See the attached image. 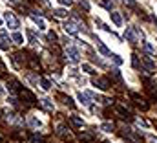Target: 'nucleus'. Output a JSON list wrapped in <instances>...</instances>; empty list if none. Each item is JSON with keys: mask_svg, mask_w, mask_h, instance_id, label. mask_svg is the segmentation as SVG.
Wrapping results in <instances>:
<instances>
[{"mask_svg": "<svg viewBox=\"0 0 157 143\" xmlns=\"http://www.w3.org/2000/svg\"><path fill=\"white\" fill-rule=\"evenodd\" d=\"M82 70H84V72H88V74H95V72L92 70V66H89V64H82Z\"/></svg>", "mask_w": 157, "mask_h": 143, "instance_id": "28", "label": "nucleus"}, {"mask_svg": "<svg viewBox=\"0 0 157 143\" xmlns=\"http://www.w3.org/2000/svg\"><path fill=\"white\" fill-rule=\"evenodd\" d=\"M64 30H66V33H70V35H77L79 26H77V24H73V22H66L64 24Z\"/></svg>", "mask_w": 157, "mask_h": 143, "instance_id": "6", "label": "nucleus"}, {"mask_svg": "<svg viewBox=\"0 0 157 143\" xmlns=\"http://www.w3.org/2000/svg\"><path fill=\"white\" fill-rule=\"evenodd\" d=\"M102 6H104L106 9H110V11H111V8H113V4H111L110 0H102Z\"/></svg>", "mask_w": 157, "mask_h": 143, "instance_id": "27", "label": "nucleus"}, {"mask_svg": "<svg viewBox=\"0 0 157 143\" xmlns=\"http://www.w3.org/2000/svg\"><path fill=\"white\" fill-rule=\"evenodd\" d=\"M29 125H31L33 129H38V127H40L42 123L38 121V119H37V117H31V119H29Z\"/></svg>", "mask_w": 157, "mask_h": 143, "instance_id": "26", "label": "nucleus"}, {"mask_svg": "<svg viewBox=\"0 0 157 143\" xmlns=\"http://www.w3.org/2000/svg\"><path fill=\"white\" fill-rule=\"evenodd\" d=\"M148 141H150V143H157V139H155L153 136H148Z\"/></svg>", "mask_w": 157, "mask_h": 143, "instance_id": "34", "label": "nucleus"}, {"mask_svg": "<svg viewBox=\"0 0 157 143\" xmlns=\"http://www.w3.org/2000/svg\"><path fill=\"white\" fill-rule=\"evenodd\" d=\"M57 134H59V136H62L64 139H71V138H73V136H71V132H70V129H66V127H62V125L59 127Z\"/></svg>", "mask_w": 157, "mask_h": 143, "instance_id": "7", "label": "nucleus"}, {"mask_svg": "<svg viewBox=\"0 0 157 143\" xmlns=\"http://www.w3.org/2000/svg\"><path fill=\"white\" fill-rule=\"evenodd\" d=\"M111 59L115 61V64H122V59H121L119 55H111Z\"/></svg>", "mask_w": 157, "mask_h": 143, "instance_id": "29", "label": "nucleus"}, {"mask_svg": "<svg viewBox=\"0 0 157 143\" xmlns=\"http://www.w3.org/2000/svg\"><path fill=\"white\" fill-rule=\"evenodd\" d=\"M79 139H80V141H92V139H93V134H89V132H80Z\"/></svg>", "mask_w": 157, "mask_h": 143, "instance_id": "16", "label": "nucleus"}, {"mask_svg": "<svg viewBox=\"0 0 157 143\" xmlns=\"http://www.w3.org/2000/svg\"><path fill=\"white\" fill-rule=\"evenodd\" d=\"M117 112L121 114V117H124V119H131V116H130V112L124 108V106H117Z\"/></svg>", "mask_w": 157, "mask_h": 143, "instance_id": "14", "label": "nucleus"}, {"mask_svg": "<svg viewBox=\"0 0 157 143\" xmlns=\"http://www.w3.org/2000/svg\"><path fill=\"white\" fill-rule=\"evenodd\" d=\"M0 143H2V138H0Z\"/></svg>", "mask_w": 157, "mask_h": 143, "instance_id": "36", "label": "nucleus"}, {"mask_svg": "<svg viewBox=\"0 0 157 143\" xmlns=\"http://www.w3.org/2000/svg\"><path fill=\"white\" fill-rule=\"evenodd\" d=\"M26 33H28V37H29V42H31V44H37V42H38V39H37V35H35V31H33V30H28Z\"/></svg>", "mask_w": 157, "mask_h": 143, "instance_id": "18", "label": "nucleus"}, {"mask_svg": "<svg viewBox=\"0 0 157 143\" xmlns=\"http://www.w3.org/2000/svg\"><path fill=\"white\" fill-rule=\"evenodd\" d=\"M4 18H6V22H8V26H9V28H13V30H17V28H20V22L17 20V17H15L13 13H9V11H6V13H4Z\"/></svg>", "mask_w": 157, "mask_h": 143, "instance_id": "2", "label": "nucleus"}, {"mask_svg": "<svg viewBox=\"0 0 157 143\" xmlns=\"http://www.w3.org/2000/svg\"><path fill=\"white\" fill-rule=\"evenodd\" d=\"M110 17H111V20H113L115 26H122V18H121V15H119L117 11H111V13H110Z\"/></svg>", "mask_w": 157, "mask_h": 143, "instance_id": "9", "label": "nucleus"}, {"mask_svg": "<svg viewBox=\"0 0 157 143\" xmlns=\"http://www.w3.org/2000/svg\"><path fill=\"white\" fill-rule=\"evenodd\" d=\"M59 2H60L62 6H71V4H73V0H59Z\"/></svg>", "mask_w": 157, "mask_h": 143, "instance_id": "31", "label": "nucleus"}, {"mask_svg": "<svg viewBox=\"0 0 157 143\" xmlns=\"http://www.w3.org/2000/svg\"><path fill=\"white\" fill-rule=\"evenodd\" d=\"M133 68H139V59L133 55Z\"/></svg>", "mask_w": 157, "mask_h": 143, "instance_id": "32", "label": "nucleus"}, {"mask_svg": "<svg viewBox=\"0 0 157 143\" xmlns=\"http://www.w3.org/2000/svg\"><path fill=\"white\" fill-rule=\"evenodd\" d=\"M0 24H2V18H0Z\"/></svg>", "mask_w": 157, "mask_h": 143, "instance_id": "35", "label": "nucleus"}, {"mask_svg": "<svg viewBox=\"0 0 157 143\" xmlns=\"http://www.w3.org/2000/svg\"><path fill=\"white\" fill-rule=\"evenodd\" d=\"M124 39H126L128 42H131V44H135V42H137L135 28H126V31H124Z\"/></svg>", "mask_w": 157, "mask_h": 143, "instance_id": "4", "label": "nucleus"}, {"mask_svg": "<svg viewBox=\"0 0 157 143\" xmlns=\"http://www.w3.org/2000/svg\"><path fill=\"white\" fill-rule=\"evenodd\" d=\"M29 143H42V139H40L38 136H33V138L29 139Z\"/></svg>", "mask_w": 157, "mask_h": 143, "instance_id": "30", "label": "nucleus"}, {"mask_svg": "<svg viewBox=\"0 0 157 143\" xmlns=\"http://www.w3.org/2000/svg\"><path fill=\"white\" fill-rule=\"evenodd\" d=\"M93 84H95L97 88H101V90H108V88L111 86L106 77H97V79H93Z\"/></svg>", "mask_w": 157, "mask_h": 143, "instance_id": "5", "label": "nucleus"}, {"mask_svg": "<svg viewBox=\"0 0 157 143\" xmlns=\"http://www.w3.org/2000/svg\"><path fill=\"white\" fill-rule=\"evenodd\" d=\"M31 17H33V20L38 24V30H46V22H44L40 17H37V15H31Z\"/></svg>", "mask_w": 157, "mask_h": 143, "instance_id": "15", "label": "nucleus"}, {"mask_svg": "<svg viewBox=\"0 0 157 143\" xmlns=\"http://www.w3.org/2000/svg\"><path fill=\"white\" fill-rule=\"evenodd\" d=\"M70 123H71L73 127H82V119H80L79 116H70Z\"/></svg>", "mask_w": 157, "mask_h": 143, "instance_id": "12", "label": "nucleus"}, {"mask_svg": "<svg viewBox=\"0 0 157 143\" xmlns=\"http://www.w3.org/2000/svg\"><path fill=\"white\" fill-rule=\"evenodd\" d=\"M66 55L70 57V61H71V62H79V59H80V53H79V50H77V48H73L71 44H70L68 48H66Z\"/></svg>", "mask_w": 157, "mask_h": 143, "instance_id": "3", "label": "nucleus"}, {"mask_svg": "<svg viewBox=\"0 0 157 143\" xmlns=\"http://www.w3.org/2000/svg\"><path fill=\"white\" fill-rule=\"evenodd\" d=\"M77 97H79V101H80L82 105H86V106L89 105V101H88V95H86V94H82V92H79V94H77Z\"/></svg>", "mask_w": 157, "mask_h": 143, "instance_id": "17", "label": "nucleus"}, {"mask_svg": "<svg viewBox=\"0 0 157 143\" xmlns=\"http://www.w3.org/2000/svg\"><path fill=\"white\" fill-rule=\"evenodd\" d=\"M143 48H144V52H148L150 55H153V57H157V52H155V48L150 44V42H143Z\"/></svg>", "mask_w": 157, "mask_h": 143, "instance_id": "10", "label": "nucleus"}, {"mask_svg": "<svg viewBox=\"0 0 157 143\" xmlns=\"http://www.w3.org/2000/svg\"><path fill=\"white\" fill-rule=\"evenodd\" d=\"M101 129H102L104 132H111V130H113V123H102Z\"/></svg>", "mask_w": 157, "mask_h": 143, "instance_id": "23", "label": "nucleus"}, {"mask_svg": "<svg viewBox=\"0 0 157 143\" xmlns=\"http://www.w3.org/2000/svg\"><path fill=\"white\" fill-rule=\"evenodd\" d=\"M40 105H42V108H44V110L53 112V103H51V99H42V101H40Z\"/></svg>", "mask_w": 157, "mask_h": 143, "instance_id": "11", "label": "nucleus"}, {"mask_svg": "<svg viewBox=\"0 0 157 143\" xmlns=\"http://www.w3.org/2000/svg\"><path fill=\"white\" fill-rule=\"evenodd\" d=\"M97 48H99V52H101V53H104V55H108V57L111 55V53H110V50H108V48H106V46H104L99 39H97Z\"/></svg>", "mask_w": 157, "mask_h": 143, "instance_id": "13", "label": "nucleus"}, {"mask_svg": "<svg viewBox=\"0 0 157 143\" xmlns=\"http://www.w3.org/2000/svg\"><path fill=\"white\" fill-rule=\"evenodd\" d=\"M111 77H113L115 81H119V83L122 81V77H121V72H119V70H111Z\"/></svg>", "mask_w": 157, "mask_h": 143, "instance_id": "24", "label": "nucleus"}, {"mask_svg": "<svg viewBox=\"0 0 157 143\" xmlns=\"http://www.w3.org/2000/svg\"><path fill=\"white\" fill-rule=\"evenodd\" d=\"M143 61H144V64H146L148 70H155V62H153L150 57H143Z\"/></svg>", "mask_w": 157, "mask_h": 143, "instance_id": "19", "label": "nucleus"}, {"mask_svg": "<svg viewBox=\"0 0 157 143\" xmlns=\"http://www.w3.org/2000/svg\"><path fill=\"white\" fill-rule=\"evenodd\" d=\"M18 94H20V97H22V99H26V103H29V105H33V103L37 101L35 94H33L31 90H28V88H20Z\"/></svg>", "mask_w": 157, "mask_h": 143, "instance_id": "1", "label": "nucleus"}, {"mask_svg": "<svg viewBox=\"0 0 157 143\" xmlns=\"http://www.w3.org/2000/svg\"><path fill=\"white\" fill-rule=\"evenodd\" d=\"M50 39H51V40H57V35H55L53 31H50Z\"/></svg>", "mask_w": 157, "mask_h": 143, "instance_id": "33", "label": "nucleus"}, {"mask_svg": "<svg viewBox=\"0 0 157 143\" xmlns=\"http://www.w3.org/2000/svg\"><path fill=\"white\" fill-rule=\"evenodd\" d=\"M59 97L62 99V103H64V105H68V106H73V101H71V97H70V95H62V94H60Z\"/></svg>", "mask_w": 157, "mask_h": 143, "instance_id": "20", "label": "nucleus"}, {"mask_svg": "<svg viewBox=\"0 0 157 143\" xmlns=\"http://www.w3.org/2000/svg\"><path fill=\"white\" fill-rule=\"evenodd\" d=\"M40 86H42L44 90H50V88H51V83H50L46 77H40Z\"/></svg>", "mask_w": 157, "mask_h": 143, "instance_id": "22", "label": "nucleus"}, {"mask_svg": "<svg viewBox=\"0 0 157 143\" xmlns=\"http://www.w3.org/2000/svg\"><path fill=\"white\" fill-rule=\"evenodd\" d=\"M131 99H133V101H135V105H137V106H141L143 110H146V108H148V105H146V103H144V101H143V99L139 97V95H137V94H131Z\"/></svg>", "mask_w": 157, "mask_h": 143, "instance_id": "8", "label": "nucleus"}, {"mask_svg": "<svg viewBox=\"0 0 157 143\" xmlns=\"http://www.w3.org/2000/svg\"><path fill=\"white\" fill-rule=\"evenodd\" d=\"M53 13H55V17H59V18H64V17H68V13H66V9H55Z\"/></svg>", "mask_w": 157, "mask_h": 143, "instance_id": "25", "label": "nucleus"}, {"mask_svg": "<svg viewBox=\"0 0 157 143\" xmlns=\"http://www.w3.org/2000/svg\"><path fill=\"white\" fill-rule=\"evenodd\" d=\"M11 39H13V40H15L17 44H22V42H24V37H22V35H20L18 31H15V33L11 35Z\"/></svg>", "mask_w": 157, "mask_h": 143, "instance_id": "21", "label": "nucleus"}]
</instances>
